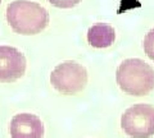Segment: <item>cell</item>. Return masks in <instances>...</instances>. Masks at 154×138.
I'll list each match as a JSON object with an SVG mask.
<instances>
[{"mask_svg":"<svg viewBox=\"0 0 154 138\" xmlns=\"http://www.w3.org/2000/svg\"><path fill=\"white\" fill-rule=\"evenodd\" d=\"M7 22L16 33L36 35L48 26L49 13L31 0H14L7 7Z\"/></svg>","mask_w":154,"mask_h":138,"instance_id":"cell-1","label":"cell"},{"mask_svg":"<svg viewBox=\"0 0 154 138\" xmlns=\"http://www.w3.org/2000/svg\"><path fill=\"white\" fill-rule=\"evenodd\" d=\"M121 127L131 138H149L154 134V107L137 104L128 107L121 118Z\"/></svg>","mask_w":154,"mask_h":138,"instance_id":"cell-4","label":"cell"},{"mask_svg":"<svg viewBox=\"0 0 154 138\" xmlns=\"http://www.w3.org/2000/svg\"><path fill=\"white\" fill-rule=\"evenodd\" d=\"M27 61L21 51L13 46L0 45V82H14L26 72Z\"/></svg>","mask_w":154,"mask_h":138,"instance_id":"cell-5","label":"cell"},{"mask_svg":"<svg viewBox=\"0 0 154 138\" xmlns=\"http://www.w3.org/2000/svg\"><path fill=\"white\" fill-rule=\"evenodd\" d=\"M50 82L58 92L75 95L81 92L88 83V70L73 60L58 64L50 74Z\"/></svg>","mask_w":154,"mask_h":138,"instance_id":"cell-3","label":"cell"},{"mask_svg":"<svg viewBox=\"0 0 154 138\" xmlns=\"http://www.w3.org/2000/svg\"><path fill=\"white\" fill-rule=\"evenodd\" d=\"M116 79L123 92L145 96L154 88V69L141 59H126L117 68Z\"/></svg>","mask_w":154,"mask_h":138,"instance_id":"cell-2","label":"cell"},{"mask_svg":"<svg viewBox=\"0 0 154 138\" xmlns=\"http://www.w3.org/2000/svg\"><path fill=\"white\" fill-rule=\"evenodd\" d=\"M144 51L148 58L154 61V28L149 31L144 37Z\"/></svg>","mask_w":154,"mask_h":138,"instance_id":"cell-8","label":"cell"},{"mask_svg":"<svg viewBox=\"0 0 154 138\" xmlns=\"http://www.w3.org/2000/svg\"><path fill=\"white\" fill-rule=\"evenodd\" d=\"M116 40V32L112 26L107 23H96L91 26L88 31L89 44L96 49L109 47Z\"/></svg>","mask_w":154,"mask_h":138,"instance_id":"cell-7","label":"cell"},{"mask_svg":"<svg viewBox=\"0 0 154 138\" xmlns=\"http://www.w3.org/2000/svg\"><path fill=\"white\" fill-rule=\"evenodd\" d=\"M0 1H2V0H0Z\"/></svg>","mask_w":154,"mask_h":138,"instance_id":"cell-10","label":"cell"},{"mask_svg":"<svg viewBox=\"0 0 154 138\" xmlns=\"http://www.w3.org/2000/svg\"><path fill=\"white\" fill-rule=\"evenodd\" d=\"M50 4H53L57 8H62V9H69L73 8L79 4L81 0H48Z\"/></svg>","mask_w":154,"mask_h":138,"instance_id":"cell-9","label":"cell"},{"mask_svg":"<svg viewBox=\"0 0 154 138\" xmlns=\"http://www.w3.org/2000/svg\"><path fill=\"white\" fill-rule=\"evenodd\" d=\"M12 138H42L44 124L33 114L23 113L14 115L9 125Z\"/></svg>","mask_w":154,"mask_h":138,"instance_id":"cell-6","label":"cell"}]
</instances>
